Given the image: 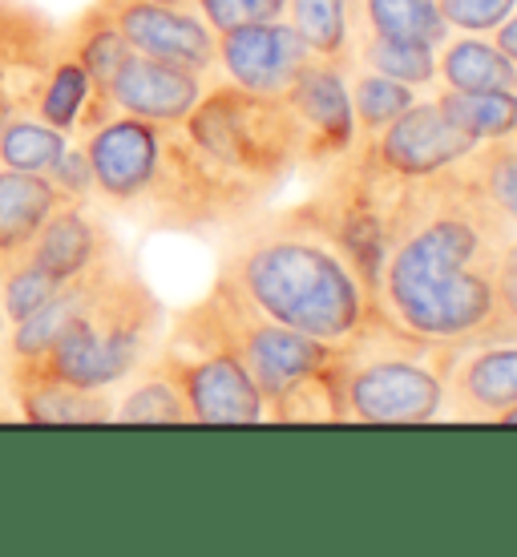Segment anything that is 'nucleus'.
<instances>
[{
	"mask_svg": "<svg viewBox=\"0 0 517 557\" xmlns=\"http://www.w3.org/2000/svg\"><path fill=\"white\" fill-rule=\"evenodd\" d=\"M110 247L113 235L106 231L101 219L89 214L85 202H61L37 231L33 247H28V259L41 263L57 283H70V278H77L82 271L98 263Z\"/></svg>",
	"mask_w": 517,
	"mask_h": 557,
	"instance_id": "nucleus-16",
	"label": "nucleus"
},
{
	"mask_svg": "<svg viewBox=\"0 0 517 557\" xmlns=\"http://www.w3.org/2000/svg\"><path fill=\"white\" fill-rule=\"evenodd\" d=\"M57 283L41 263H33V259H16L13 267H4L0 271V311H4V320L21 323L25 315H33L41 304H49L57 295Z\"/></svg>",
	"mask_w": 517,
	"mask_h": 557,
	"instance_id": "nucleus-30",
	"label": "nucleus"
},
{
	"mask_svg": "<svg viewBox=\"0 0 517 557\" xmlns=\"http://www.w3.org/2000/svg\"><path fill=\"white\" fill-rule=\"evenodd\" d=\"M186 138L214 162L275 190L299 166V129L283 98L251 94L243 85L210 82L198 106L186 113Z\"/></svg>",
	"mask_w": 517,
	"mask_h": 557,
	"instance_id": "nucleus-7",
	"label": "nucleus"
},
{
	"mask_svg": "<svg viewBox=\"0 0 517 557\" xmlns=\"http://www.w3.org/2000/svg\"><path fill=\"white\" fill-rule=\"evenodd\" d=\"M98 4L134 53L195 73H214V28L195 9H174L155 0H98Z\"/></svg>",
	"mask_w": 517,
	"mask_h": 557,
	"instance_id": "nucleus-12",
	"label": "nucleus"
},
{
	"mask_svg": "<svg viewBox=\"0 0 517 557\" xmlns=\"http://www.w3.org/2000/svg\"><path fill=\"white\" fill-rule=\"evenodd\" d=\"M436 82L445 89L481 94V89H517V65L481 33H448L436 45Z\"/></svg>",
	"mask_w": 517,
	"mask_h": 557,
	"instance_id": "nucleus-19",
	"label": "nucleus"
},
{
	"mask_svg": "<svg viewBox=\"0 0 517 557\" xmlns=\"http://www.w3.org/2000/svg\"><path fill=\"white\" fill-rule=\"evenodd\" d=\"M70 146V134L53 129L37 113H21L0 129V170H25V174H49L57 158Z\"/></svg>",
	"mask_w": 517,
	"mask_h": 557,
	"instance_id": "nucleus-27",
	"label": "nucleus"
},
{
	"mask_svg": "<svg viewBox=\"0 0 517 557\" xmlns=\"http://www.w3.org/2000/svg\"><path fill=\"white\" fill-rule=\"evenodd\" d=\"M155 4H174V9H195V0H155Z\"/></svg>",
	"mask_w": 517,
	"mask_h": 557,
	"instance_id": "nucleus-38",
	"label": "nucleus"
},
{
	"mask_svg": "<svg viewBox=\"0 0 517 557\" xmlns=\"http://www.w3.org/2000/svg\"><path fill=\"white\" fill-rule=\"evenodd\" d=\"M493 424H517V405L505 408V412H497V417H493Z\"/></svg>",
	"mask_w": 517,
	"mask_h": 557,
	"instance_id": "nucleus-37",
	"label": "nucleus"
},
{
	"mask_svg": "<svg viewBox=\"0 0 517 557\" xmlns=\"http://www.w3.org/2000/svg\"><path fill=\"white\" fill-rule=\"evenodd\" d=\"M195 13L214 33L238 25H259V21H283L287 0H195Z\"/></svg>",
	"mask_w": 517,
	"mask_h": 557,
	"instance_id": "nucleus-31",
	"label": "nucleus"
},
{
	"mask_svg": "<svg viewBox=\"0 0 517 557\" xmlns=\"http://www.w3.org/2000/svg\"><path fill=\"white\" fill-rule=\"evenodd\" d=\"M271 190L263 182L214 162L198 150L182 126H162V146L150 182L141 186L134 207L126 210L134 223L174 235H207V231H235L259 214Z\"/></svg>",
	"mask_w": 517,
	"mask_h": 557,
	"instance_id": "nucleus-6",
	"label": "nucleus"
},
{
	"mask_svg": "<svg viewBox=\"0 0 517 557\" xmlns=\"http://www.w3.org/2000/svg\"><path fill=\"white\" fill-rule=\"evenodd\" d=\"M0 420H4V412H0Z\"/></svg>",
	"mask_w": 517,
	"mask_h": 557,
	"instance_id": "nucleus-40",
	"label": "nucleus"
},
{
	"mask_svg": "<svg viewBox=\"0 0 517 557\" xmlns=\"http://www.w3.org/2000/svg\"><path fill=\"white\" fill-rule=\"evenodd\" d=\"M283 101L299 129V166L340 162L356 146V117L348 98V70L336 61L311 57L295 82L283 89Z\"/></svg>",
	"mask_w": 517,
	"mask_h": 557,
	"instance_id": "nucleus-10",
	"label": "nucleus"
},
{
	"mask_svg": "<svg viewBox=\"0 0 517 557\" xmlns=\"http://www.w3.org/2000/svg\"><path fill=\"white\" fill-rule=\"evenodd\" d=\"M493 45H497V49H502V53L517 65V9L509 13V21H505L497 33H493Z\"/></svg>",
	"mask_w": 517,
	"mask_h": 557,
	"instance_id": "nucleus-36",
	"label": "nucleus"
},
{
	"mask_svg": "<svg viewBox=\"0 0 517 557\" xmlns=\"http://www.w3.org/2000/svg\"><path fill=\"white\" fill-rule=\"evenodd\" d=\"M85 101H89V77H85L82 61L65 49H57L53 65L45 70V82L37 89V106L33 113L49 122L61 134H73L77 129V117H82Z\"/></svg>",
	"mask_w": 517,
	"mask_h": 557,
	"instance_id": "nucleus-28",
	"label": "nucleus"
},
{
	"mask_svg": "<svg viewBox=\"0 0 517 557\" xmlns=\"http://www.w3.org/2000/svg\"><path fill=\"white\" fill-rule=\"evenodd\" d=\"M348 4L356 37L368 33V37H396L436 49L453 33L436 0H348Z\"/></svg>",
	"mask_w": 517,
	"mask_h": 557,
	"instance_id": "nucleus-20",
	"label": "nucleus"
},
{
	"mask_svg": "<svg viewBox=\"0 0 517 557\" xmlns=\"http://www.w3.org/2000/svg\"><path fill=\"white\" fill-rule=\"evenodd\" d=\"M436 4L453 33H481V37H493L517 9V0H436Z\"/></svg>",
	"mask_w": 517,
	"mask_h": 557,
	"instance_id": "nucleus-32",
	"label": "nucleus"
},
{
	"mask_svg": "<svg viewBox=\"0 0 517 557\" xmlns=\"http://www.w3.org/2000/svg\"><path fill=\"white\" fill-rule=\"evenodd\" d=\"M45 82V70L33 65H0V129L21 113H33L37 89Z\"/></svg>",
	"mask_w": 517,
	"mask_h": 557,
	"instance_id": "nucleus-33",
	"label": "nucleus"
},
{
	"mask_svg": "<svg viewBox=\"0 0 517 557\" xmlns=\"http://www.w3.org/2000/svg\"><path fill=\"white\" fill-rule=\"evenodd\" d=\"M141 368H146V372H141L138 384L118 400L113 420H122V424H190V408L182 400L174 376L158 363V356L146 360Z\"/></svg>",
	"mask_w": 517,
	"mask_h": 557,
	"instance_id": "nucleus-25",
	"label": "nucleus"
},
{
	"mask_svg": "<svg viewBox=\"0 0 517 557\" xmlns=\"http://www.w3.org/2000/svg\"><path fill=\"white\" fill-rule=\"evenodd\" d=\"M214 278L235 287L259 315L332 348L348 344L377 311L368 283L308 202L238 223Z\"/></svg>",
	"mask_w": 517,
	"mask_h": 557,
	"instance_id": "nucleus-2",
	"label": "nucleus"
},
{
	"mask_svg": "<svg viewBox=\"0 0 517 557\" xmlns=\"http://www.w3.org/2000/svg\"><path fill=\"white\" fill-rule=\"evenodd\" d=\"M65 198L49 174H25V170H0V271L25 259L45 219Z\"/></svg>",
	"mask_w": 517,
	"mask_h": 557,
	"instance_id": "nucleus-17",
	"label": "nucleus"
},
{
	"mask_svg": "<svg viewBox=\"0 0 517 557\" xmlns=\"http://www.w3.org/2000/svg\"><path fill=\"white\" fill-rule=\"evenodd\" d=\"M287 21L311 53L352 73V4L348 0H287Z\"/></svg>",
	"mask_w": 517,
	"mask_h": 557,
	"instance_id": "nucleus-23",
	"label": "nucleus"
},
{
	"mask_svg": "<svg viewBox=\"0 0 517 557\" xmlns=\"http://www.w3.org/2000/svg\"><path fill=\"white\" fill-rule=\"evenodd\" d=\"M356 150L380 182H408L461 166L477 150V141L453 126L445 113L436 110V101L417 98L401 117H392L377 138L356 141Z\"/></svg>",
	"mask_w": 517,
	"mask_h": 557,
	"instance_id": "nucleus-9",
	"label": "nucleus"
},
{
	"mask_svg": "<svg viewBox=\"0 0 517 557\" xmlns=\"http://www.w3.org/2000/svg\"><path fill=\"white\" fill-rule=\"evenodd\" d=\"M0 335H4V311H0Z\"/></svg>",
	"mask_w": 517,
	"mask_h": 557,
	"instance_id": "nucleus-39",
	"label": "nucleus"
},
{
	"mask_svg": "<svg viewBox=\"0 0 517 557\" xmlns=\"http://www.w3.org/2000/svg\"><path fill=\"white\" fill-rule=\"evenodd\" d=\"M210 73L182 70L170 61L130 53L126 65L118 70L110 85V101L118 113L155 122V126H182L186 113L195 110L198 98L207 94Z\"/></svg>",
	"mask_w": 517,
	"mask_h": 557,
	"instance_id": "nucleus-15",
	"label": "nucleus"
},
{
	"mask_svg": "<svg viewBox=\"0 0 517 557\" xmlns=\"http://www.w3.org/2000/svg\"><path fill=\"white\" fill-rule=\"evenodd\" d=\"M61 49V28L25 0H0V65L49 70Z\"/></svg>",
	"mask_w": 517,
	"mask_h": 557,
	"instance_id": "nucleus-22",
	"label": "nucleus"
},
{
	"mask_svg": "<svg viewBox=\"0 0 517 557\" xmlns=\"http://www.w3.org/2000/svg\"><path fill=\"white\" fill-rule=\"evenodd\" d=\"M49 182H53L65 202H89L94 198V170H89V158H85V146H65V153L57 158V166L49 170Z\"/></svg>",
	"mask_w": 517,
	"mask_h": 557,
	"instance_id": "nucleus-35",
	"label": "nucleus"
},
{
	"mask_svg": "<svg viewBox=\"0 0 517 557\" xmlns=\"http://www.w3.org/2000/svg\"><path fill=\"white\" fill-rule=\"evenodd\" d=\"M514 138H517V134H514Z\"/></svg>",
	"mask_w": 517,
	"mask_h": 557,
	"instance_id": "nucleus-41",
	"label": "nucleus"
},
{
	"mask_svg": "<svg viewBox=\"0 0 517 557\" xmlns=\"http://www.w3.org/2000/svg\"><path fill=\"white\" fill-rule=\"evenodd\" d=\"M82 146L89 170H94V198L126 214L134 207V198L141 195V186L155 174L162 126L130 117V113H113L98 129L85 134Z\"/></svg>",
	"mask_w": 517,
	"mask_h": 557,
	"instance_id": "nucleus-14",
	"label": "nucleus"
},
{
	"mask_svg": "<svg viewBox=\"0 0 517 557\" xmlns=\"http://www.w3.org/2000/svg\"><path fill=\"white\" fill-rule=\"evenodd\" d=\"M433 101L436 110L445 113L461 134H469L477 146L517 134V89H481V94L441 89Z\"/></svg>",
	"mask_w": 517,
	"mask_h": 557,
	"instance_id": "nucleus-21",
	"label": "nucleus"
},
{
	"mask_svg": "<svg viewBox=\"0 0 517 557\" xmlns=\"http://www.w3.org/2000/svg\"><path fill=\"white\" fill-rule=\"evenodd\" d=\"M170 339H214L235 351L238 363L251 372L255 388L263 392L267 420H340L332 384L336 348L259 315L223 278H214V287L198 304L179 311Z\"/></svg>",
	"mask_w": 517,
	"mask_h": 557,
	"instance_id": "nucleus-3",
	"label": "nucleus"
},
{
	"mask_svg": "<svg viewBox=\"0 0 517 557\" xmlns=\"http://www.w3.org/2000/svg\"><path fill=\"white\" fill-rule=\"evenodd\" d=\"M311 49L292 28V21H259L214 33V70L226 73L231 85H243L251 94L283 98V89L295 82V73L311 61Z\"/></svg>",
	"mask_w": 517,
	"mask_h": 557,
	"instance_id": "nucleus-11",
	"label": "nucleus"
},
{
	"mask_svg": "<svg viewBox=\"0 0 517 557\" xmlns=\"http://www.w3.org/2000/svg\"><path fill=\"white\" fill-rule=\"evenodd\" d=\"M384 259L372 287L380 315L436 348L497 332L493 267L505 235L497 207L465 166L384 182Z\"/></svg>",
	"mask_w": 517,
	"mask_h": 557,
	"instance_id": "nucleus-1",
	"label": "nucleus"
},
{
	"mask_svg": "<svg viewBox=\"0 0 517 557\" xmlns=\"http://www.w3.org/2000/svg\"><path fill=\"white\" fill-rule=\"evenodd\" d=\"M493 295H497V332H517V231H509L493 267Z\"/></svg>",
	"mask_w": 517,
	"mask_h": 557,
	"instance_id": "nucleus-34",
	"label": "nucleus"
},
{
	"mask_svg": "<svg viewBox=\"0 0 517 557\" xmlns=\"http://www.w3.org/2000/svg\"><path fill=\"white\" fill-rule=\"evenodd\" d=\"M182 400L190 408V424H263L267 400L255 388L251 372L238 356L214 339H170L158 356Z\"/></svg>",
	"mask_w": 517,
	"mask_h": 557,
	"instance_id": "nucleus-8",
	"label": "nucleus"
},
{
	"mask_svg": "<svg viewBox=\"0 0 517 557\" xmlns=\"http://www.w3.org/2000/svg\"><path fill=\"white\" fill-rule=\"evenodd\" d=\"M461 166L477 182V190L497 207V214L517 231V138H497L477 146Z\"/></svg>",
	"mask_w": 517,
	"mask_h": 557,
	"instance_id": "nucleus-29",
	"label": "nucleus"
},
{
	"mask_svg": "<svg viewBox=\"0 0 517 557\" xmlns=\"http://www.w3.org/2000/svg\"><path fill=\"white\" fill-rule=\"evenodd\" d=\"M352 70L384 73L392 82H405L413 89L436 85V49L420 41H396V37H368L360 33L352 45Z\"/></svg>",
	"mask_w": 517,
	"mask_h": 557,
	"instance_id": "nucleus-24",
	"label": "nucleus"
},
{
	"mask_svg": "<svg viewBox=\"0 0 517 557\" xmlns=\"http://www.w3.org/2000/svg\"><path fill=\"white\" fill-rule=\"evenodd\" d=\"M445 417L493 420L517 405V332H493L453 348L445 372Z\"/></svg>",
	"mask_w": 517,
	"mask_h": 557,
	"instance_id": "nucleus-13",
	"label": "nucleus"
},
{
	"mask_svg": "<svg viewBox=\"0 0 517 557\" xmlns=\"http://www.w3.org/2000/svg\"><path fill=\"white\" fill-rule=\"evenodd\" d=\"M453 348L424 344L372 311L336 348V408L356 424H429L445 417V372Z\"/></svg>",
	"mask_w": 517,
	"mask_h": 557,
	"instance_id": "nucleus-5",
	"label": "nucleus"
},
{
	"mask_svg": "<svg viewBox=\"0 0 517 557\" xmlns=\"http://www.w3.org/2000/svg\"><path fill=\"white\" fill-rule=\"evenodd\" d=\"M9 380L16 388L21 417L33 424H106L113 420L110 396L98 388H77V384L53 380L33 368H13Z\"/></svg>",
	"mask_w": 517,
	"mask_h": 557,
	"instance_id": "nucleus-18",
	"label": "nucleus"
},
{
	"mask_svg": "<svg viewBox=\"0 0 517 557\" xmlns=\"http://www.w3.org/2000/svg\"><path fill=\"white\" fill-rule=\"evenodd\" d=\"M89 271L94 287L85 311L57 335V344L41 360L25 368L77 388L110 392L150 360L162 335V304L118 243Z\"/></svg>",
	"mask_w": 517,
	"mask_h": 557,
	"instance_id": "nucleus-4",
	"label": "nucleus"
},
{
	"mask_svg": "<svg viewBox=\"0 0 517 557\" xmlns=\"http://www.w3.org/2000/svg\"><path fill=\"white\" fill-rule=\"evenodd\" d=\"M417 94L420 89H413V85H405V82H392L384 73L352 70L348 98H352V117H356V141L377 138L392 117H401V113L417 101Z\"/></svg>",
	"mask_w": 517,
	"mask_h": 557,
	"instance_id": "nucleus-26",
	"label": "nucleus"
}]
</instances>
